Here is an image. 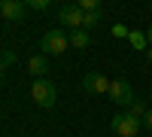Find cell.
<instances>
[{
  "instance_id": "1",
  "label": "cell",
  "mask_w": 152,
  "mask_h": 137,
  "mask_svg": "<svg viewBox=\"0 0 152 137\" xmlns=\"http://www.w3.org/2000/svg\"><path fill=\"white\" fill-rule=\"evenodd\" d=\"M31 97H34V104L37 107H43V110H49V107H55V101H58V85L52 82V79H34V85H31Z\"/></svg>"
},
{
  "instance_id": "2",
  "label": "cell",
  "mask_w": 152,
  "mask_h": 137,
  "mask_svg": "<svg viewBox=\"0 0 152 137\" xmlns=\"http://www.w3.org/2000/svg\"><path fill=\"white\" fill-rule=\"evenodd\" d=\"M70 46V34H64L61 28H52L40 37V55H61Z\"/></svg>"
},
{
  "instance_id": "3",
  "label": "cell",
  "mask_w": 152,
  "mask_h": 137,
  "mask_svg": "<svg viewBox=\"0 0 152 137\" xmlns=\"http://www.w3.org/2000/svg\"><path fill=\"white\" fill-rule=\"evenodd\" d=\"M110 128H113V134H119V137H137L143 131V122L137 116H131V113H116L110 119Z\"/></svg>"
},
{
  "instance_id": "4",
  "label": "cell",
  "mask_w": 152,
  "mask_h": 137,
  "mask_svg": "<svg viewBox=\"0 0 152 137\" xmlns=\"http://www.w3.org/2000/svg\"><path fill=\"white\" fill-rule=\"evenodd\" d=\"M110 97L116 101L119 107H131L137 97H134V89H131V82L125 79V76H119V79H113L110 82Z\"/></svg>"
},
{
  "instance_id": "5",
  "label": "cell",
  "mask_w": 152,
  "mask_h": 137,
  "mask_svg": "<svg viewBox=\"0 0 152 137\" xmlns=\"http://www.w3.org/2000/svg\"><path fill=\"white\" fill-rule=\"evenodd\" d=\"M82 21H85V12L76 6V3H67V6H61V9H58V24H61V28L79 31V28H82Z\"/></svg>"
},
{
  "instance_id": "6",
  "label": "cell",
  "mask_w": 152,
  "mask_h": 137,
  "mask_svg": "<svg viewBox=\"0 0 152 137\" xmlns=\"http://www.w3.org/2000/svg\"><path fill=\"white\" fill-rule=\"evenodd\" d=\"M110 82H113V79H107L104 73L91 70V73H85V76H82V89L91 92V95H110Z\"/></svg>"
},
{
  "instance_id": "7",
  "label": "cell",
  "mask_w": 152,
  "mask_h": 137,
  "mask_svg": "<svg viewBox=\"0 0 152 137\" xmlns=\"http://www.w3.org/2000/svg\"><path fill=\"white\" fill-rule=\"evenodd\" d=\"M24 12H28V3H21V0H0V15L6 21H21Z\"/></svg>"
},
{
  "instance_id": "8",
  "label": "cell",
  "mask_w": 152,
  "mask_h": 137,
  "mask_svg": "<svg viewBox=\"0 0 152 137\" xmlns=\"http://www.w3.org/2000/svg\"><path fill=\"white\" fill-rule=\"evenodd\" d=\"M28 70L34 73V79H43V73L49 70V61H46V55H34V58L28 61Z\"/></svg>"
},
{
  "instance_id": "9",
  "label": "cell",
  "mask_w": 152,
  "mask_h": 137,
  "mask_svg": "<svg viewBox=\"0 0 152 137\" xmlns=\"http://www.w3.org/2000/svg\"><path fill=\"white\" fill-rule=\"evenodd\" d=\"M88 43H91V34H88L85 28H79V31H70V46H76V49H85Z\"/></svg>"
},
{
  "instance_id": "10",
  "label": "cell",
  "mask_w": 152,
  "mask_h": 137,
  "mask_svg": "<svg viewBox=\"0 0 152 137\" xmlns=\"http://www.w3.org/2000/svg\"><path fill=\"white\" fill-rule=\"evenodd\" d=\"M128 40H131V46L137 49V52H149V40H146V34H143V31H131V34H128Z\"/></svg>"
},
{
  "instance_id": "11",
  "label": "cell",
  "mask_w": 152,
  "mask_h": 137,
  "mask_svg": "<svg viewBox=\"0 0 152 137\" xmlns=\"http://www.w3.org/2000/svg\"><path fill=\"white\" fill-rule=\"evenodd\" d=\"M100 21H104V9H97V12H85V21H82V28H85V31H91V28H97Z\"/></svg>"
},
{
  "instance_id": "12",
  "label": "cell",
  "mask_w": 152,
  "mask_h": 137,
  "mask_svg": "<svg viewBox=\"0 0 152 137\" xmlns=\"http://www.w3.org/2000/svg\"><path fill=\"white\" fill-rule=\"evenodd\" d=\"M128 113H131V116H137V119H140V122H143V116L149 113V107H146V104L140 101V97H137V101H134V104L128 107Z\"/></svg>"
},
{
  "instance_id": "13",
  "label": "cell",
  "mask_w": 152,
  "mask_h": 137,
  "mask_svg": "<svg viewBox=\"0 0 152 137\" xmlns=\"http://www.w3.org/2000/svg\"><path fill=\"white\" fill-rule=\"evenodd\" d=\"M76 6H79L82 12H97V9H100V0H79Z\"/></svg>"
},
{
  "instance_id": "14",
  "label": "cell",
  "mask_w": 152,
  "mask_h": 137,
  "mask_svg": "<svg viewBox=\"0 0 152 137\" xmlns=\"http://www.w3.org/2000/svg\"><path fill=\"white\" fill-rule=\"evenodd\" d=\"M52 3L49 0H28V9H37V12H43V9H49Z\"/></svg>"
},
{
  "instance_id": "15",
  "label": "cell",
  "mask_w": 152,
  "mask_h": 137,
  "mask_svg": "<svg viewBox=\"0 0 152 137\" xmlns=\"http://www.w3.org/2000/svg\"><path fill=\"white\" fill-rule=\"evenodd\" d=\"M0 64H3V67L15 64V52H12V49H9V52H3V55H0Z\"/></svg>"
},
{
  "instance_id": "16",
  "label": "cell",
  "mask_w": 152,
  "mask_h": 137,
  "mask_svg": "<svg viewBox=\"0 0 152 137\" xmlns=\"http://www.w3.org/2000/svg\"><path fill=\"white\" fill-rule=\"evenodd\" d=\"M143 128H146V131H152V110L143 116Z\"/></svg>"
},
{
  "instance_id": "17",
  "label": "cell",
  "mask_w": 152,
  "mask_h": 137,
  "mask_svg": "<svg viewBox=\"0 0 152 137\" xmlns=\"http://www.w3.org/2000/svg\"><path fill=\"white\" fill-rule=\"evenodd\" d=\"M113 34H116V37H128L131 31H125V28H122V24H116V28H113Z\"/></svg>"
},
{
  "instance_id": "18",
  "label": "cell",
  "mask_w": 152,
  "mask_h": 137,
  "mask_svg": "<svg viewBox=\"0 0 152 137\" xmlns=\"http://www.w3.org/2000/svg\"><path fill=\"white\" fill-rule=\"evenodd\" d=\"M146 40H149V49H152V28L146 31Z\"/></svg>"
},
{
  "instance_id": "19",
  "label": "cell",
  "mask_w": 152,
  "mask_h": 137,
  "mask_svg": "<svg viewBox=\"0 0 152 137\" xmlns=\"http://www.w3.org/2000/svg\"><path fill=\"white\" fill-rule=\"evenodd\" d=\"M146 61H149V64H152V49H149V52H146Z\"/></svg>"
},
{
  "instance_id": "20",
  "label": "cell",
  "mask_w": 152,
  "mask_h": 137,
  "mask_svg": "<svg viewBox=\"0 0 152 137\" xmlns=\"http://www.w3.org/2000/svg\"><path fill=\"white\" fill-rule=\"evenodd\" d=\"M3 70H6V67H3V64H0V82H3Z\"/></svg>"
}]
</instances>
